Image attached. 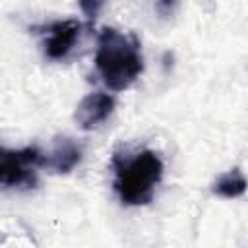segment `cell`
I'll use <instances>...</instances> for the list:
<instances>
[{
    "label": "cell",
    "instance_id": "5b68a950",
    "mask_svg": "<svg viewBox=\"0 0 248 248\" xmlns=\"http://www.w3.org/2000/svg\"><path fill=\"white\" fill-rule=\"evenodd\" d=\"M79 29H81V25L76 19H62V21L50 23L46 27L45 56L50 60L66 58L79 37Z\"/></svg>",
    "mask_w": 248,
    "mask_h": 248
},
{
    "label": "cell",
    "instance_id": "52a82bcc",
    "mask_svg": "<svg viewBox=\"0 0 248 248\" xmlns=\"http://www.w3.org/2000/svg\"><path fill=\"white\" fill-rule=\"evenodd\" d=\"M211 192L215 196H221V198H227V200H234V198H238V196H242L246 192V178L238 169H231L229 172L221 174L213 182Z\"/></svg>",
    "mask_w": 248,
    "mask_h": 248
},
{
    "label": "cell",
    "instance_id": "7a4b0ae2",
    "mask_svg": "<svg viewBox=\"0 0 248 248\" xmlns=\"http://www.w3.org/2000/svg\"><path fill=\"white\" fill-rule=\"evenodd\" d=\"M112 188L124 205H147L163 178V161L151 149H141L132 157L116 153L112 157Z\"/></svg>",
    "mask_w": 248,
    "mask_h": 248
},
{
    "label": "cell",
    "instance_id": "3957f363",
    "mask_svg": "<svg viewBox=\"0 0 248 248\" xmlns=\"http://www.w3.org/2000/svg\"><path fill=\"white\" fill-rule=\"evenodd\" d=\"M37 167H41V149H8L0 145V186L33 188L37 184Z\"/></svg>",
    "mask_w": 248,
    "mask_h": 248
},
{
    "label": "cell",
    "instance_id": "8992f818",
    "mask_svg": "<svg viewBox=\"0 0 248 248\" xmlns=\"http://www.w3.org/2000/svg\"><path fill=\"white\" fill-rule=\"evenodd\" d=\"M79 161H81V147L70 138H58L50 153L46 155L41 153V167L58 174L70 172Z\"/></svg>",
    "mask_w": 248,
    "mask_h": 248
},
{
    "label": "cell",
    "instance_id": "9c48e42d",
    "mask_svg": "<svg viewBox=\"0 0 248 248\" xmlns=\"http://www.w3.org/2000/svg\"><path fill=\"white\" fill-rule=\"evenodd\" d=\"M178 0H157V12L161 14V16H169L170 12H172V8H174V4H176Z\"/></svg>",
    "mask_w": 248,
    "mask_h": 248
},
{
    "label": "cell",
    "instance_id": "ba28073f",
    "mask_svg": "<svg viewBox=\"0 0 248 248\" xmlns=\"http://www.w3.org/2000/svg\"><path fill=\"white\" fill-rule=\"evenodd\" d=\"M78 2H79V10L83 12V16H87L89 19H95L108 0H78Z\"/></svg>",
    "mask_w": 248,
    "mask_h": 248
},
{
    "label": "cell",
    "instance_id": "6da1fadb",
    "mask_svg": "<svg viewBox=\"0 0 248 248\" xmlns=\"http://www.w3.org/2000/svg\"><path fill=\"white\" fill-rule=\"evenodd\" d=\"M95 68L110 91L128 89L143 72V54L138 37L105 27L97 37Z\"/></svg>",
    "mask_w": 248,
    "mask_h": 248
},
{
    "label": "cell",
    "instance_id": "277c9868",
    "mask_svg": "<svg viewBox=\"0 0 248 248\" xmlns=\"http://www.w3.org/2000/svg\"><path fill=\"white\" fill-rule=\"evenodd\" d=\"M114 110V99L108 93L95 91L85 95L74 112V120L81 130H95L99 128Z\"/></svg>",
    "mask_w": 248,
    "mask_h": 248
}]
</instances>
